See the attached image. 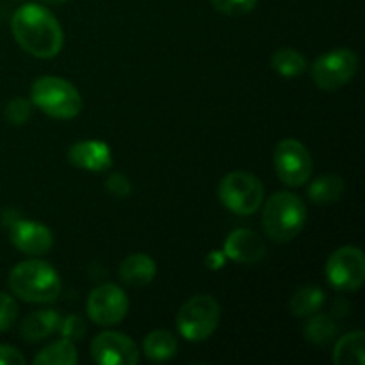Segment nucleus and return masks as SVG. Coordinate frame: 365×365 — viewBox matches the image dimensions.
Wrapping results in <instances>:
<instances>
[{
    "instance_id": "nucleus-1",
    "label": "nucleus",
    "mask_w": 365,
    "mask_h": 365,
    "mask_svg": "<svg viewBox=\"0 0 365 365\" xmlns=\"http://www.w3.org/2000/svg\"><path fill=\"white\" fill-rule=\"evenodd\" d=\"M11 31L18 45L38 59H52L64 43L63 29L57 18L39 4H24L11 20Z\"/></svg>"
},
{
    "instance_id": "nucleus-2",
    "label": "nucleus",
    "mask_w": 365,
    "mask_h": 365,
    "mask_svg": "<svg viewBox=\"0 0 365 365\" xmlns=\"http://www.w3.org/2000/svg\"><path fill=\"white\" fill-rule=\"evenodd\" d=\"M9 289L24 302L50 303L59 298L61 278L45 260H25L9 273Z\"/></svg>"
},
{
    "instance_id": "nucleus-3",
    "label": "nucleus",
    "mask_w": 365,
    "mask_h": 365,
    "mask_svg": "<svg viewBox=\"0 0 365 365\" xmlns=\"http://www.w3.org/2000/svg\"><path fill=\"white\" fill-rule=\"evenodd\" d=\"M307 221V207L292 192H274L262 209V225L267 237L274 242H289L298 237Z\"/></svg>"
},
{
    "instance_id": "nucleus-4",
    "label": "nucleus",
    "mask_w": 365,
    "mask_h": 365,
    "mask_svg": "<svg viewBox=\"0 0 365 365\" xmlns=\"http://www.w3.org/2000/svg\"><path fill=\"white\" fill-rule=\"evenodd\" d=\"M32 106L56 120H73L81 114L82 96L71 82L53 75L36 78L31 88Z\"/></svg>"
},
{
    "instance_id": "nucleus-5",
    "label": "nucleus",
    "mask_w": 365,
    "mask_h": 365,
    "mask_svg": "<svg viewBox=\"0 0 365 365\" xmlns=\"http://www.w3.org/2000/svg\"><path fill=\"white\" fill-rule=\"evenodd\" d=\"M221 319L220 303L209 294L187 299L177 314V328L189 342H202L216 331Z\"/></svg>"
},
{
    "instance_id": "nucleus-6",
    "label": "nucleus",
    "mask_w": 365,
    "mask_h": 365,
    "mask_svg": "<svg viewBox=\"0 0 365 365\" xmlns=\"http://www.w3.org/2000/svg\"><path fill=\"white\" fill-rule=\"evenodd\" d=\"M217 196L232 214L252 216L264 203V185L248 171H234L220 182Z\"/></svg>"
},
{
    "instance_id": "nucleus-7",
    "label": "nucleus",
    "mask_w": 365,
    "mask_h": 365,
    "mask_svg": "<svg viewBox=\"0 0 365 365\" xmlns=\"http://www.w3.org/2000/svg\"><path fill=\"white\" fill-rule=\"evenodd\" d=\"M359 57L349 48H335L317 57L312 64V81L323 91H337L355 77Z\"/></svg>"
},
{
    "instance_id": "nucleus-8",
    "label": "nucleus",
    "mask_w": 365,
    "mask_h": 365,
    "mask_svg": "<svg viewBox=\"0 0 365 365\" xmlns=\"http://www.w3.org/2000/svg\"><path fill=\"white\" fill-rule=\"evenodd\" d=\"M327 278L331 287L342 292L359 291L365 280V257L356 246L335 250L327 262Z\"/></svg>"
},
{
    "instance_id": "nucleus-9",
    "label": "nucleus",
    "mask_w": 365,
    "mask_h": 365,
    "mask_svg": "<svg viewBox=\"0 0 365 365\" xmlns=\"http://www.w3.org/2000/svg\"><path fill=\"white\" fill-rule=\"evenodd\" d=\"M274 170L289 187H302L312 175V157L307 146L296 139H284L274 150Z\"/></svg>"
},
{
    "instance_id": "nucleus-10",
    "label": "nucleus",
    "mask_w": 365,
    "mask_h": 365,
    "mask_svg": "<svg viewBox=\"0 0 365 365\" xmlns=\"http://www.w3.org/2000/svg\"><path fill=\"white\" fill-rule=\"evenodd\" d=\"M128 298L118 285L103 284L93 289L88 298V316L98 327H114L125 319Z\"/></svg>"
},
{
    "instance_id": "nucleus-11",
    "label": "nucleus",
    "mask_w": 365,
    "mask_h": 365,
    "mask_svg": "<svg viewBox=\"0 0 365 365\" xmlns=\"http://www.w3.org/2000/svg\"><path fill=\"white\" fill-rule=\"evenodd\" d=\"M91 356L100 365H134L139 362V349L128 335L103 331L91 342Z\"/></svg>"
},
{
    "instance_id": "nucleus-12",
    "label": "nucleus",
    "mask_w": 365,
    "mask_h": 365,
    "mask_svg": "<svg viewBox=\"0 0 365 365\" xmlns=\"http://www.w3.org/2000/svg\"><path fill=\"white\" fill-rule=\"evenodd\" d=\"M9 239L16 250L25 255L41 257L50 252L53 245L52 232L45 225L31 220H16L11 223Z\"/></svg>"
},
{
    "instance_id": "nucleus-13",
    "label": "nucleus",
    "mask_w": 365,
    "mask_h": 365,
    "mask_svg": "<svg viewBox=\"0 0 365 365\" xmlns=\"http://www.w3.org/2000/svg\"><path fill=\"white\" fill-rule=\"evenodd\" d=\"M225 255L239 264H257L266 255V242L257 232L237 228L225 241Z\"/></svg>"
},
{
    "instance_id": "nucleus-14",
    "label": "nucleus",
    "mask_w": 365,
    "mask_h": 365,
    "mask_svg": "<svg viewBox=\"0 0 365 365\" xmlns=\"http://www.w3.org/2000/svg\"><path fill=\"white\" fill-rule=\"evenodd\" d=\"M68 160L78 170L100 173L110 168L113 153L103 141H81L68 150Z\"/></svg>"
},
{
    "instance_id": "nucleus-15",
    "label": "nucleus",
    "mask_w": 365,
    "mask_h": 365,
    "mask_svg": "<svg viewBox=\"0 0 365 365\" xmlns=\"http://www.w3.org/2000/svg\"><path fill=\"white\" fill-rule=\"evenodd\" d=\"M157 266L152 257L145 253H134L128 255L123 262L120 264V278L123 284L130 287H143L148 285L155 278Z\"/></svg>"
},
{
    "instance_id": "nucleus-16",
    "label": "nucleus",
    "mask_w": 365,
    "mask_h": 365,
    "mask_svg": "<svg viewBox=\"0 0 365 365\" xmlns=\"http://www.w3.org/2000/svg\"><path fill=\"white\" fill-rule=\"evenodd\" d=\"M61 316L56 310H38L29 314L21 323V337L27 342H39L48 339L50 335L59 330Z\"/></svg>"
},
{
    "instance_id": "nucleus-17",
    "label": "nucleus",
    "mask_w": 365,
    "mask_h": 365,
    "mask_svg": "<svg viewBox=\"0 0 365 365\" xmlns=\"http://www.w3.org/2000/svg\"><path fill=\"white\" fill-rule=\"evenodd\" d=\"M334 362L337 365H364L365 364V334L356 330L346 334L335 344Z\"/></svg>"
},
{
    "instance_id": "nucleus-18",
    "label": "nucleus",
    "mask_w": 365,
    "mask_h": 365,
    "mask_svg": "<svg viewBox=\"0 0 365 365\" xmlns=\"http://www.w3.org/2000/svg\"><path fill=\"white\" fill-rule=\"evenodd\" d=\"M178 342L171 331L166 330H155L150 331L143 341V351H145L146 359L155 360V362H164L177 355Z\"/></svg>"
},
{
    "instance_id": "nucleus-19",
    "label": "nucleus",
    "mask_w": 365,
    "mask_h": 365,
    "mask_svg": "<svg viewBox=\"0 0 365 365\" xmlns=\"http://www.w3.org/2000/svg\"><path fill=\"white\" fill-rule=\"evenodd\" d=\"M344 192V180L339 175H323L309 185V198L316 205H331Z\"/></svg>"
},
{
    "instance_id": "nucleus-20",
    "label": "nucleus",
    "mask_w": 365,
    "mask_h": 365,
    "mask_svg": "<svg viewBox=\"0 0 365 365\" xmlns=\"http://www.w3.org/2000/svg\"><path fill=\"white\" fill-rule=\"evenodd\" d=\"M271 66L277 71L278 75L287 78L302 77L303 73L309 68V63L303 57V53H299L294 48H280L273 53L271 57Z\"/></svg>"
},
{
    "instance_id": "nucleus-21",
    "label": "nucleus",
    "mask_w": 365,
    "mask_h": 365,
    "mask_svg": "<svg viewBox=\"0 0 365 365\" xmlns=\"http://www.w3.org/2000/svg\"><path fill=\"white\" fill-rule=\"evenodd\" d=\"M324 305V292L319 287H302L294 296L291 298L289 303V309L294 316L298 317H309L314 316L321 310V307Z\"/></svg>"
},
{
    "instance_id": "nucleus-22",
    "label": "nucleus",
    "mask_w": 365,
    "mask_h": 365,
    "mask_svg": "<svg viewBox=\"0 0 365 365\" xmlns=\"http://www.w3.org/2000/svg\"><path fill=\"white\" fill-rule=\"evenodd\" d=\"M77 349L73 342L61 339L46 346L41 353L34 359L36 365H75L77 364Z\"/></svg>"
},
{
    "instance_id": "nucleus-23",
    "label": "nucleus",
    "mask_w": 365,
    "mask_h": 365,
    "mask_svg": "<svg viewBox=\"0 0 365 365\" xmlns=\"http://www.w3.org/2000/svg\"><path fill=\"white\" fill-rule=\"evenodd\" d=\"M303 335L309 342L317 346L328 344L337 335V324L327 314H317L303 328Z\"/></svg>"
},
{
    "instance_id": "nucleus-24",
    "label": "nucleus",
    "mask_w": 365,
    "mask_h": 365,
    "mask_svg": "<svg viewBox=\"0 0 365 365\" xmlns=\"http://www.w3.org/2000/svg\"><path fill=\"white\" fill-rule=\"evenodd\" d=\"M32 116V103L29 100L16 96L6 107V120L11 125H25Z\"/></svg>"
},
{
    "instance_id": "nucleus-25",
    "label": "nucleus",
    "mask_w": 365,
    "mask_h": 365,
    "mask_svg": "<svg viewBox=\"0 0 365 365\" xmlns=\"http://www.w3.org/2000/svg\"><path fill=\"white\" fill-rule=\"evenodd\" d=\"M86 330H88V328H86L84 319H82L81 316H73V314H71V316H66L64 319L61 317L59 330L57 331H59L61 337L66 339V341L77 342L81 341V339H84Z\"/></svg>"
},
{
    "instance_id": "nucleus-26",
    "label": "nucleus",
    "mask_w": 365,
    "mask_h": 365,
    "mask_svg": "<svg viewBox=\"0 0 365 365\" xmlns=\"http://www.w3.org/2000/svg\"><path fill=\"white\" fill-rule=\"evenodd\" d=\"M216 11L228 14V16H241L255 9L259 0H210Z\"/></svg>"
},
{
    "instance_id": "nucleus-27",
    "label": "nucleus",
    "mask_w": 365,
    "mask_h": 365,
    "mask_svg": "<svg viewBox=\"0 0 365 365\" xmlns=\"http://www.w3.org/2000/svg\"><path fill=\"white\" fill-rule=\"evenodd\" d=\"M18 305L9 294L0 292V331H6L16 323Z\"/></svg>"
},
{
    "instance_id": "nucleus-28",
    "label": "nucleus",
    "mask_w": 365,
    "mask_h": 365,
    "mask_svg": "<svg viewBox=\"0 0 365 365\" xmlns=\"http://www.w3.org/2000/svg\"><path fill=\"white\" fill-rule=\"evenodd\" d=\"M106 187L109 189V192H113L116 198H127L132 191V185L128 182V178L121 173H113L106 182Z\"/></svg>"
},
{
    "instance_id": "nucleus-29",
    "label": "nucleus",
    "mask_w": 365,
    "mask_h": 365,
    "mask_svg": "<svg viewBox=\"0 0 365 365\" xmlns=\"http://www.w3.org/2000/svg\"><path fill=\"white\" fill-rule=\"evenodd\" d=\"M0 365H25V356L11 346H0Z\"/></svg>"
},
{
    "instance_id": "nucleus-30",
    "label": "nucleus",
    "mask_w": 365,
    "mask_h": 365,
    "mask_svg": "<svg viewBox=\"0 0 365 365\" xmlns=\"http://www.w3.org/2000/svg\"><path fill=\"white\" fill-rule=\"evenodd\" d=\"M223 262H225V259H223V255H221V253H212V255L209 257V264H214V266H223Z\"/></svg>"
},
{
    "instance_id": "nucleus-31",
    "label": "nucleus",
    "mask_w": 365,
    "mask_h": 365,
    "mask_svg": "<svg viewBox=\"0 0 365 365\" xmlns=\"http://www.w3.org/2000/svg\"><path fill=\"white\" fill-rule=\"evenodd\" d=\"M45 4H50V6H61V4L68 2V0H43Z\"/></svg>"
}]
</instances>
